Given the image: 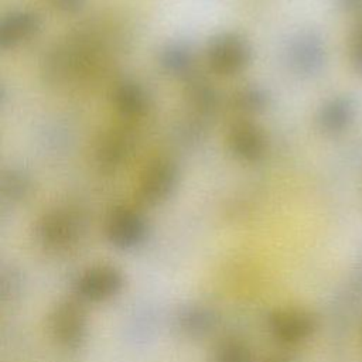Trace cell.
Masks as SVG:
<instances>
[{"label":"cell","mask_w":362,"mask_h":362,"mask_svg":"<svg viewBox=\"0 0 362 362\" xmlns=\"http://www.w3.org/2000/svg\"><path fill=\"white\" fill-rule=\"evenodd\" d=\"M33 188L31 175L21 167H8L3 171L0 189L1 197L8 202L25 199Z\"/></svg>","instance_id":"17"},{"label":"cell","mask_w":362,"mask_h":362,"mask_svg":"<svg viewBox=\"0 0 362 362\" xmlns=\"http://www.w3.org/2000/svg\"><path fill=\"white\" fill-rule=\"evenodd\" d=\"M150 233L146 215L130 205L115 206L105 222L107 242L117 250H134L144 245Z\"/></svg>","instance_id":"6"},{"label":"cell","mask_w":362,"mask_h":362,"mask_svg":"<svg viewBox=\"0 0 362 362\" xmlns=\"http://www.w3.org/2000/svg\"><path fill=\"white\" fill-rule=\"evenodd\" d=\"M327 57L325 41L314 30L297 31L284 47V61L288 71L301 79L320 75L327 64Z\"/></svg>","instance_id":"4"},{"label":"cell","mask_w":362,"mask_h":362,"mask_svg":"<svg viewBox=\"0 0 362 362\" xmlns=\"http://www.w3.org/2000/svg\"><path fill=\"white\" fill-rule=\"evenodd\" d=\"M124 287L123 272L113 264H93L83 269L74 280L72 290L81 303L99 304L119 296Z\"/></svg>","instance_id":"5"},{"label":"cell","mask_w":362,"mask_h":362,"mask_svg":"<svg viewBox=\"0 0 362 362\" xmlns=\"http://www.w3.org/2000/svg\"><path fill=\"white\" fill-rule=\"evenodd\" d=\"M272 96L269 90L257 83H246L238 88L232 96V106L242 116H256L266 112Z\"/></svg>","instance_id":"16"},{"label":"cell","mask_w":362,"mask_h":362,"mask_svg":"<svg viewBox=\"0 0 362 362\" xmlns=\"http://www.w3.org/2000/svg\"><path fill=\"white\" fill-rule=\"evenodd\" d=\"M184 93L188 106L201 116H208L214 113L219 106L218 90L212 86L211 82L195 76L194 74L187 78Z\"/></svg>","instance_id":"15"},{"label":"cell","mask_w":362,"mask_h":362,"mask_svg":"<svg viewBox=\"0 0 362 362\" xmlns=\"http://www.w3.org/2000/svg\"><path fill=\"white\" fill-rule=\"evenodd\" d=\"M226 147L230 156L238 161L256 164L266 157L269 139L259 124L243 119L229 127L226 134Z\"/></svg>","instance_id":"9"},{"label":"cell","mask_w":362,"mask_h":362,"mask_svg":"<svg viewBox=\"0 0 362 362\" xmlns=\"http://www.w3.org/2000/svg\"><path fill=\"white\" fill-rule=\"evenodd\" d=\"M85 233L83 216L68 206H57L44 212L35 226L37 242L49 252H65L74 247Z\"/></svg>","instance_id":"1"},{"label":"cell","mask_w":362,"mask_h":362,"mask_svg":"<svg viewBox=\"0 0 362 362\" xmlns=\"http://www.w3.org/2000/svg\"><path fill=\"white\" fill-rule=\"evenodd\" d=\"M253 59L250 41L238 31H221L212 35L205 47L208 68L219 76L242 74Z\"/></svg>","instance_id":"2"},{"label":"cell","mask_w":362,"mask_h":362,"mask_svg":"<svg viewBox=\"0 0 362 362\" xmlns=\"http://www.w3.org/2000/svg\"><path fill=\"white\" fill-rule=\"evenodd\" d=\"M335 4L338 10L352 18L354 23L362 20V0H335Z\"/></svg>","instance_id":"21"},{"label":"cell","mask_w":362,"mask_h":362,"mask_svg":"<svg viewBox=\"0 0 362 362\" xmlns=\"http://www.w3.org/2000/svg\"><path fill=\"white\" fill-rule=\"evenodd\" d=\"M356 100L351 95L338 93L321 102L315 113V123L322 134L337 137L349 130L356 119Z\"/></svg>","instance_id":"12"},{"label":"cell","mask_w":362,"mask_h":362,"mask_svg":"<svg viewBox=\"0 0 362 362\" xmlns=\"http://www.w3.org/2000/svg\"><path fill=\"white\" fill-rule=\"evenodd\" d=\"M272 362H288V361H283V359H280V361H272Z\"/></svg>","instance_id":"23"},{"label":"cell","mask_w":362,"mask_h":362,"mask_svg":"<svg viewBox=\"0 0 362 362\" xmlns=\"http://www.w3.org/2000/svg\"><path fill=\"white\" fill-rule=\"evenodd\" d=\"M348 61L354 74L362 79V20L355 21L348 35Z\"/></svg>","instance_id":"20"},{"label":"cell","mask_w":362,"mask_h":362,"mask_svg":"<svg viewBox=\"0 0 362 362\" xmlns=\"http://www.w3.org/2000/svg\"><path fill=\"white\" fill-rule=\"evenodd\" d=\"M110 100L117 115L127 120L143 119L153 105L148 88L134 78L119 79L112 88Z\"/></svg>","instance_id":"13"},{"label":"cell","mask_w":362,"mask_h":362,"mask_svg":"<svg viewBox=\"0 0 362 362\" xmlns=\"http://www.w3.org/2000/svg\"><path fill=\"white\" fill-rule=\"evenodd\" d=\"M42 27L41 14L30 7L11 8L0 20V49H16L31 41Z\"/></svg>","instance_id":"10"},{"label":"cell","mask_w":362,"mask_h":362,"mask_svg":"<svg viewBox=\"0 0 362 362\" xmlns=\"http://www.w3.org/2000/svg\"><path fill=\"white\" fill-rule=\"evenodd\" d=\"M49 331L62 348H81L89 332L88 315L82 303L76 298L58 303L49 314Z\"/></svg>","instance_id":"7"},{"label":"cell","mask_w":362,"mask_h":362,"mask_svg":"<svg viewBox=\"0 0 362 362\" xmlns=\"http://www.w3.org/2000/svg\"><path fill=\"white\" fill-rule=\"evenodd\" d=\"M180 167L168 157H156L146 163L139 174L136 197L146 206H158L167 202L178 189Z\"/></svg>","instance_id":"3"},{"label":"cell","mask_w":362,"mask_h":362,"mask_svg":"<svg viewBox=\"0 0 362 362\" xmlns=\"http://www.w3.org/2000/svg\"><path fill=\"white\" fill-rule=\"evenodd\" d=\"M157 64L170 76L189 78L195 65V54L187 41L168 40L158 48Z\"/></svg>","instance_id":"14"},{"label":"cell","mask_w":362,"mask_h":362,"mask_svg":"<svg viewBox=\"0 0 362 362\" xmlns=\"http://www.w3.org/2000/svg\"><path fill=\"white\" fill-rule=\"evenodd\" d=\"M134 136L127 127H112L100 134L93 148V161L103 173H115L127 163L134 148Z\"/></svg>","instance_id":"11"},{"label":"cell","mask_w":362,"mask_h":362,"mask_svg":"<svg viewBox=\"0 0 362 362\" xmlns=\"http://www.w3.org/2000/svg\"><path fill=\"white\" fill-rule=\"evenodd\" d=\"M212 362H255V355L247 344L229 338L216 345Z\"/></svg>","instance_id":"19"},{"label":"cell","mask_w":362,"mask_h":362,"mask_svg":"<svg viewBox=\"0 0 362 362\" xmlns=\"http://www.w3.org/2000/svg\"><path fill=\"white\" fill-rule=\"evenodd\" d=\"M178 320L184 332L192 337H198L205 335L212 329L215 324V314L206 307L191 305L181 311Z\"/></svg>","instance_id":"18"},{"label":"cell","mask_w":362,"mask_h":362,"mask_svg":"<svg viewBox=\"0 0 362 362\" xmlns=\"http://www.w3.org/2000/svg\"><path fill=\"white\" fill-rule=\"evenodd\" d=\"M267 329L270 335L283 345H300L314 335L317 320L304 308H279L269 314Z\"/></svg>","instance_id":"8"},{"label":"cell","mask_w":362,"mask_h":362,"mask_svg":"<svg viewBox=\"0 0 362 362\" xmlns=\"http://www.w3.org/2000/svg\"><path fill=\"white\" fill-rule=\"evenodd\" d=\"M49 3L61 14H76L83 10L88 0H49Z\"/></svg>","instance_id":"22"}]
</instances>
